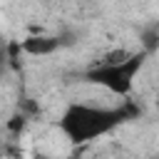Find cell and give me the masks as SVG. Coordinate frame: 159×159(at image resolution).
Returning <instances> with one entry per match:
<instances>
[{
    "instance_id": "obj_1",
    "label": "cell",
    "mask_w": 159,
    "mask_h": 159,
    "mask_svg": "<svg viewBox=\"0 0 159 159\" xmlns=\"http://www.w3.org/2000/svg\"><path fill=\"white\" fill-rule=\"evenodd\" d=\"M137 109L132 104L122 107H94L84 102H72L60 117V132L72 142V144H87L92 139H99L132 119Z\"/></svg>"
},
{
    "instance_id": "obj_4",
    "label": "cell",
    "mask_w": 159,
    "mask_h": 159,
    "mask_svg": "<svg viewBox=\"0 0 159 159\" xmlns=\"http://www.w3.org/2000/svg\"><path fill=\"white\" fill-rule=\"evenodd\" d=\"M157 47H159V32H157V30H147V32L142 35V50H147V52L152 55Z\"/></svg>"
},
{
    "instance_id": "obj_2",
    "label": "cell",
    "mask_w": 159,
    "mask_h": 159,
    "mask_svg": "<svg viewBox=\"0 0 159 159\" xmlns=\"http://www.w3.org/2000/svg\"><path fill=\"white\" fill-rule=\"evenodd\" d=\"M149 52L147 50H137V52H127V50H114L107 52L104 60L99 65H94L84 80L92 84H99L104 89H109L112 94L127 97L134 87V77L139 75V70L144 67Z\"/></svg>"
},
{
    "instance_id": "obj_3",
    "label": "cell",
    "mask_w": 159,
    "mask_h": 159,
    "mask_svg": "<svg viewBox=\"0 0 159 159\" xmlns=\"http://www.w3.org/2000/svg\"><path fill=\"white\" fill-rule=\"evenodd\" d=\"M65 45V40L60 37V35H32V37H27V40H22L20 42V50L22 52H27V55H52V52H57L60 47Z\"/></svg>"
},
{
    "instance_id": "obj_5",
    "label": "cell",
    "mask_w": 159,
    "mask_h": 159,
    "mask_svg": "<svg viewBox=\"0 0 159 159\" xmlns=\"http://www.w3.org/2000/svg\"><path fill=\"white\" fill-rule=\"evenodd\" d=\"M0 62H2V52H0Z\"/></svg>"
}]
</instances>
